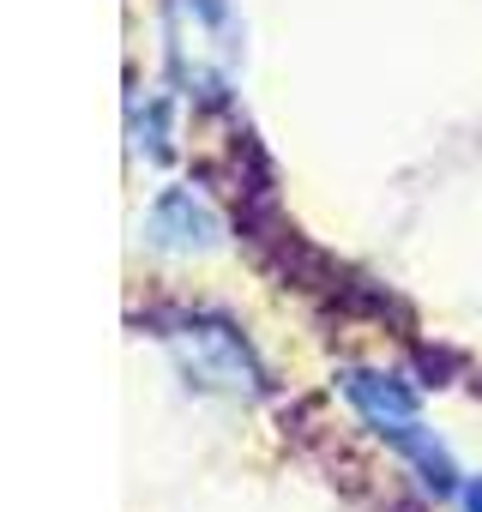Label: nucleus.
Segmentation results:
<instances>
[{
    "instance_id": "f257e3e1",
    "label": "nucleus",
    "mask_w": 482,
    "mask_h": 512,
    "mask_svg": "<svg viewBox=\"0 0 482 512\" xmlns=\"http://www.w3.org/2000/svg\"><path fill=\"white\" fill-rule=\"evenodd\" d=\"M151 338L211 392H229V398H266V362L254 356L248 332H241L229 314L217 308H187V302H169V308H151L145 314Z\"/></svg>"
},
{
    "instance_id": "f03ea898",
    "label": "nucleus",
    "mask_w": 482,
    "mask_h": 512,
    "mask_svg": "<svg viewBox=\"0 0 482 512\" xmlns=\"http://www.w3.org/2000/svg\"><path fill=\"white\" fill-rule=\"evenodd\" d=\"M338 386H344V398L374 422V434L392 440V446L416 464V476H422L434 494H458V488H464L458 464L446 458V446L434 440V428H422V416H416V392H410L398 374H380V368H344Z\"/></svg>"
},
{
    "instance_id": "7ed1b4c3",
    "label": "nucleus",
    "mask_w": 482,
    "mask_h": 512,
    "mask_svg": "<svg viewBox=\"0 0 482 512\" xmlns=\"http://www.w3.org/2000/svg\"><path fill=\"white\" fill-rule=\"evenodd\" d=\"M145 235L169 253H193V247H217L223 217L199 187H163L145 211Z\"/></svg>"
},
{
    "instance_id": "20e7f679",
    "label": "nucleus",
    "mask_w": 482,
    "mask_h": 512,
    "mask_svg": "<svg viewBox=\"0 0 482 512\" xmlns=\"http://www.w3.org/2000/svg\"><path fill=\"white\" fill-rule=\"evenodd\" d=\"M133 145L145 157H169L175 151V121H169V97L163 91L133 97Z\"/></svg>"
},
{
    "instance_id": "39448f33",
    "label": "nucleus",
    "mask_w": 482,
    "mask_h": 512,
    "mask_svg": "<svg viewBox=\"0 0 482 512\" xmlns=\"http://www.w3.org/2000/svg\"><path fill=\"white\" fill-rule=\"evenodd\" d=\"M458 506H464V512H482V476H464V488H458Z\"/></svg>"
}]
</instances>
